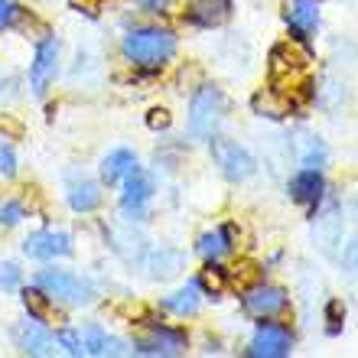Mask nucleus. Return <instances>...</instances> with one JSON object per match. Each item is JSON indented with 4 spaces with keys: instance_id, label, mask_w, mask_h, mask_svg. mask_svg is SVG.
I'll list each match as a JSON object with an SVG mask.
<instances>
[{
    "instance_id": "f257e3e1",
    "label": "nucleus",
    "mask_w": 358,
    "mask_h": 358,
    "mask_svg": "<svg viewBox=\"0 0 358 358\" xmlns=\"http://www.w3.org/2000/svg\"><path fill=\"white\" fill-rule=\"evenodd\" d=\"M173 52H176V36L157 27L134 29L131 36L124 39V56L131 59L134 66H143V69L163 66Z\"/></svg>"
},
{
    "instance_id": "f03ea898",
    "label": "nucleus",
    "mask_w": 358,
    "mask_h": 358,
    "mask_svg": "<svg viewBox=\"0 0 358 358\" xmlns=\"http://www.w3.org/2000/svg\"><path fill=\"white\" fill-rule=\"evenodd\" d=\"M225 121V98L218 88H199L189 108V134L196 141H212V134Z\"/></svg>"
},
{
    "instance_id": "7ed1b4c3",
    "label": "nucleus",
    "mask_w": 358,
    "mask_h": 358,
    "mask_svg": "<svg viewBox=\"0 0 358 358\" xmlns=\"http://www.w3.org/2000/svg\"><path fill=\"white\" fill-rule=\"evenodd\" d=\"M36 287L52 300H66V303H92L94 300V287L76 273L66 271H43L36 277Z\"/></svg>"
},
{
    "instance_id": "20e7f679",
    "label": "nucleus",
    "mask_w": 358,
    "mask_h": 358,
    "mask_svg": "<svg viewBox=\"0 0 358 358\" xmlns=\"http://www.w3.org/2000/svg\"><path fill=\"white\" fill-rule=\"evenodd\" d=\"M212 157H215V163L222 166V173H225L228 179H235V182H241V179H248L255 173L251 153H248L245 147H238L235 141H212Z\"/></svg>"
},
{
    "instance_id": "39448f33",
    "label": "nucleus",
    "mask_w": 358,
    "mask_h": 358,
    "mask_svg": "<svg viewBox=\"0 0 358 358\" xmlns=\"http://www.w3.org/2000/svg\"><path fill=\"white\" fill-rule=\"evenodd\" d=\"M290 342H293L290 329H283L277 322H264V326L255 332L248 355L251 358H283V355H290Z\"/></svg>"
},
{
    "instance_id": "423d86ee",
    "label": "nucleus",
    "mask_w": 358,
    "mask_h": 358,
    "mask_svg": "<svg viewBox=\"0 0 358 358\" xmlns=\"http://www.w3.org/2000/svg\"><path fill=\"white\" fill-rule=\"evenodd\" d=\"M56 69H59V43L56 39H43L36 49V59H33V69H29V85L33 92L43 94L46 85L56 78Z\"/></svg>"
},
{
    "instance_id": "0eeeda50",
    "label": "nucleus",
    "mask_w": 358,
    "mask_h": 358,
    "mask_svg": "<svg viewBox=\"0 0 358 358\" xmlns=\"http://www.w3.org/2000/svg\"><path fill=\"white\" fill-rule=\"evenodd\" d=\"M13 339H17V345L27 355H52L56 352V336L46 326H39V320L20 322L17 329H13Z\"/></svg>"
},
{
    "instance_id": "6e6552de",
    "label": "nucleus",
    "mask_w": 358,
    "mask_h": 358,
    "mask_svg": "<svg viewBox=\"0 0 358 358\" xmlns=\"http://www.w3.org/2000/svg\"><path fill=\"white\" fill-rule=\"evenodd\" d=\"M287 306V293L280 287H248L245 290V313L248 316H273Z\"/></svg>"
},
{
    "instance_id": "1a4fd4ad",
    "label": "nucleus",
    "mask_w": 358,
    "mask_h": 358,
    "mask_svg": "<svg viewBox=\"0 0 358 358\" xmlns=\"http://www.w3.org/2000/svg\"><path fill=\"white\" fill-rule=\"evenodd\" d=\"M27 257H66L72 251V238L66 231H36L23 241Z\"/></svg>"
},
{
    "instance_id": "9d476101",
    "label": "nucleus",
    "mask_w": 358,
    "mask_h": 358,
    "mask_svg": "<svg viewBox=\"0 0 358 358\" xmlns=\"http://www.w3.org/2000/svg\"><path fill=\"white\" fill-rule=\"evenodd\" d=\"M287 23L296 36L310 39L320 27V7H316V0H287Z\"/></svg>"
},
{
    "instance_id": "9b49d317",
    "label": "nucleus",
    "mask_w": 358,
    "mask_h": 358,
    "mask_svg": "<svg viewBox=\"0 0 358 358\" xmlns=\"http://www.w3.org/2000/svg\"><path fill=\"white\" fill-rule=\"evenodd\" d=\"M186 349V339L179 332H170V329H150L147 336L137 339V352L141 355H179Z\"/></svg>"
},
{
    "instance_id": "f8f14e48",
    "label": "nucleus",
    "mask_w": 358,
    "mask_h": 358,
    "mask_svg": "<svg viewBox=\"0 0 358 358\" xmlns=\"http://www.w3.org/2000/svg\"><path fill=\"white\" fill-rule=\"evenodd\" d=\"M306 66H310V52H306L300 43H280V46L271 52L273 78L287 76V72H303Z\"/></svg>"
},
{
    "instance_id": "ddd939ff",
    "label": "nucleus",
    "mask_w": 358,
    "mask_h": 358,
    "mask_svg": "<svg viewBox=\"0 0 358 358\" xmlns=\"http://www.w3.org/2000/svg\"><path fill=\"white\" fill-rule=\"evenodd\" d=\"M322 176H320V170H303L300 176H293V182H290V196L300 202V206H306V208H316L320 206V199H322Z\"/></svg>"
},
{
    "instance_id": "4468645a",
    "label": "nucleus",
    "mask_w": 358,
    "mask_h": 358,
    "mask_svg": "<svg viewBox=\"0 0 358 358\" xmlns=\"http://www.w3.org/2000/svg\"><path fill=\"white\" fill-rule=\"evenodd\" d=\"M153 196V182L147 173L134 170L131 176H127V189H124V208L127 212H134V215H141V208L147 206V199Z\"/></svg>"
},
{
    "instance_id": "2eb2a0df",
    "label": "nucleus",
    "mask_w": 358,
    "mask_h": 358,
    "mask_svg": "<svg viewBox=\"0 0 358 358\" xmlns=\"http://www.w3.org/2000/svg\"><path fill=\"white\" fill-rule=\"evenodd\" d=\"M134 170H137V157H134L131 150H114V153H108V157L101 160L104 182H117V179L131 176Z\"/></svg>"
},
{
    "instance_id": "dca6fc26",
    "label": "nucleus",
    "mask_w": 358,
    "mask_h": 358,
    "mask_svg": "<svg viewBox=\"0 0 358 358\" xmlns=\"http://www.w3.org/2000/svg\"><path fill=\"white\" fill-rule=\"evenodd\" d=\"M228 10H231V0H196L192 3V20L199 27H218L228 20Z\"/></svg>"
},
{
    "instance_id": "f3484780",
    "label": "nucleus",
    "mask_w": 358,
    "mask_h": 358,
    "mask_svg": "<svg viewBox=\"0 0 358 358\" xmlns=\"http://www.w3.org/2000/svg\"><path fill=\"white\" fill-rule=\"evenodd\" d=\"M69 202L76 212H92V208L101 206V189L88 182V179H72V186H69Z\"/></svg>"
},
{
    "instance_id": "a211bd4d",
    "label": "nucleus",
    "mask_w": 358,
    "mask_h": 358,
    "mask_svg": "<svg viewBox=\"0 0 358 358\" xmlns=\"http://www.w3.org/2000/svg\"><path fill=\"white\" fill-rule=\"evenodd\" d=\"M179 267H182V255L173 251V248H157V251L147 255V271H150V277H170Z\"/></svg>"
},
{
    "instance_id": "6ab92c4d",
    "label": "nucleus",
    "mask_w": 358,
    "mask_h": 358,
    "mask_svg": "<svg viewBox=\"0 0 358 358\" xmlns=\"http://www.w3.org/2000/svg\"><path fill=\"white\" fill-rule=\"evenodd\" d=\"M293 108V101H287L280 92H261L255 94V111L264 117H287Z\"/></svg>"
},
{
    "instance_id": "aec40b11",
    "label": "nucleus",
    "mask_w": 358,
    "mask_h": 358,
    "mask_svg": "<svg viewBox=\"0 0 358 358\" xmlns=\"http://www.w3.org/2000/svg\"><path fill=\"white\" fill-rule=\"evenodd\" d=\"M163 306L173 313H179V316H192V313L199 310V290L189 283V287H182V290H176L173 296H166L163 300Z\"/></svg>"
},
{
    "instance_id": "412c9836",
    "label": "nucleus",
    "mask_w": 358,
    "mask_h": 358,
    "mask_svg": "<svg viewBox=\"0 0 358 358\" xmlns=\"http://www.w3.org/2000/svg\"><path fill=\"white\" fill-rule=\"evenodd\" d=\"M225 251H228V228H218V231H208V235L199 238V255L206 261H218Z\"/></svg>"
},
{
    "instance_id": "4be33fe9",
    "label": "nucleus",
    "mask_w": 358,
    "mask_h": 358,
    "mask_svg": "<svg viewBox=\"0 0 358 358\" xmlns=\"http://www.w3.org/2000/svg\"><path fill=\"white\" fill-rule=\"evenodd\" d=\"M316 241L322 245V251H332V245L339 241V218H336V208L329 215L316 218Z\"/></svg>"
},
{
    "instance_id": "5701e85b",
    "label": "nucleus",
    "mask_w": 358,
    "mask_h": 358,
    "mask_svg": "<svg viewBox=\"0 0 358 358\" xmlns=\"http://www.w3.org/2000/svg\"><path fill=\"white\" fill-rule=\"evenodd\" d=\"M111 241H114V251H117L124 261H134V257L141 255V238H134V231L111 228Z\"/></svg>"
},
{
    "instance_id": "b1692460",
    "label": "nucleus",
    "mask_w": 358,
    "mask_h": 358,
    "mask_svg": "<svg viewBox=\"0 0 358 358\" xmlns=\"http://www.w3.org/2000/svg\"><path fill=\"white\" fill-rule=\"evenodd\" d=\"M300 160H303V166H316V170L326 163V147H322L320 137H303L300 141Z\"/></svg>"
},
{
    "instance_id": "393cba45",
    "label": "nucleus",
    "mask_w": 358,
    "mask_h": 358,
    "mask_svg": "<svg viewBox=\"0 0 358 358\" xmlns=\"http://www.w3.org/2000/svg\"><path fill=\"white\" fill-rule=\"evenodd\" d=\"M199 287H202V290H208L212 296H218V293L225 290V271L212 261L208 267H202V271H199Z\"/></svg>"
},
{
    "instance_id": "a878e982",
    "label": "nucleus",
    "mask_w": 358,
    "mask_h": 358,
    "mask_svg": "<svg viewBox=\"0 0 358 358\" xmlns=\"http://www.w3.org/2000/svg\"><path fill=\"white\" fill-rule=\"evenodd\" d=\"M23 303H27V310L33 320H49V303H46V293L39 290H27L23 293Z\"/></svg>"
},
{
    "instance_id": "bb28decb",
    "label": "nucleus",
    "mask_w": 358,
    "mask_h": 358,
    "mask_svg": "<svg viewBox=\"0 0 358 358\" xmlns=\"http://www.w3.org/2000/svg\"><path fill=\"white\" fill-rule=\"evenodd\" d=\"M78 336H82V355H101V345L108 336H104L98 326H85Z\"/></svg>"
},
{
    "instance_id": "cd10ccee",
    "label": "nucleus",
    "mask_w": 358,
    "mask_h": 358,
    "mask_svg": "<svg viewBox=\"0 0 358 358\" xmlns=\"http://www.w3.org/2000/svg\"><path fill=\"white\" fill-rule=\"evenodd\" d=\"M257 280H261V273H257V267H255V264H248V261H245V264H238V267H235V283L241 287V290L255 287Z\"/></svg>"
},
{
    "instance_id": "c85d7f7f",
    "label": "nucleus",
    "mask_w": 358,
    "mask_h": 358,
    "mask_svg": "<svg viewBox=\"0 0 358 358\" xmlns=\"http://www.w3.org/2000/svg\"><path fill=\"white\" fill-rule=\"evenodd\" d=\"M20 17H23L20 3H13V0H0V27H13V23H20Z\"/></svg>"
},
{
    "instance_id": "c756f323",
    "label": "nucleus",
    "mask_w": 358,
    "mask_h": 358,
    "mask_svg": "<svg viewBox=\"0 0 358 358\" xmlns=\"http://www.w3.org/2000/svg\"><path fill=\"white\" fill-rule=\"evenodd\" d=\"M59 345L69 352V355H82V336L76 329H62L59 332Z\"/></svg>"
},
{
    "instance_id": "7c9ffc66",
    "label": "nucleus",
    "mask_w": 358,
    "mask_h": 358,
    "mask_svg": "<svg viewBox=\"0 0 358 358\" xmlns=\"http://www.w3.org/2000/svg\"><path fill=\"white\" fill-rule=\"evenodd\" d=\"M20 218H23V206H20V202H3V206H0V228L17 225Z\"/></svg>"
},
{
    "instance_id": "2f4dec72",
    "label": "nucleus",
    "mask_w": 358,
    "mask_h": 358,
    "mask_svg": "<svg viewBox=\"0 0 358 358\" xmlns=\"http://www.w3.org/2000/svg\"><path fill=\"white\" fill-rule=\"evenodd\" d=\"M0 287H3V290H17L20 287L17 264H0Z\"/></svg>"
},
{
    "instance_id": "473e14b6",
    "label": "nucleus",
    "mask_w": 358,
    "mask_h": 358,
    "mask_svg": "<svg viewBox=\"0 0 358 358\" xmlns=\"http://www.w3.org/2000/svg\"><path fill=\"white\" fill-rule=\"evenodd\" d=\"M170 111H166V108H153L150 114H147V124H150L153 131H166V127H170Z\"/></svg>"
},
{
    "instance_id": "72a5a7b5",
    "label": "nucleus",
    "mask_w": 358,
    "mask_h": 358,
    "mask_svg": "<svg viewBox=\"0 0 358 358\" xmlns=\"http://www.w3.org/2000/svg\"><path fill=\"white\" fill-rule=\"evenodd\" d=\"M0 173H3V176H13V173H17V157H13V150H10L7 143H0Z\"/></svg>"
},
{
    "instance_id": "f704fd0d",
    "label": "nucleus",
    "mask_w": 358,
    "mask_h": 358,
    "mask_svg": "<svg viewBox=\"0 0 358 358\" xmlns=\"http://www.w3.org/2000/svg\"><path fill=\"white\" fill-rule=\"evenodd\" d=\"M101 355H127V345H124L121 339H114V336H108L101 345Z\"/></svg>"
},
{
    "instance_id": "c9c22d12",
    "label": "nucleus",
    "mask_w": 358,
    "mask_h": 358,
    "mask_svg": "<svg viewBox=\"0 0 358 358\" xmlns=\"http://www.w3.org/2000/svg\"><path fill=\"white\" fill-rule=\"evenodd\" d=\"M101 3L104 0H72V7L82 10V13H88V17H94V13L101 10Z\"/></svg>"
},
{
    "instance_id": "e433bc0d",
    "label": "nucleus",
    "mask_w": 358,
    "mask_h": 358,
    "mask_svg": "<svg viewBox=\"0 0 358 358\" xmlns=\"http://www.w3.org/2000/svg\"><path fill=\"white\" fill-rule=\"evenodd\" d=\"M0 131L10 134V137H20V134H23V127H20V121H13V117H7V114H3V117H0Z\"/></svg>"
},
{
    "instance_id": "4c0bfd02",
    "label": "nucleus",
    "mask_w": 358,
    "mask_h": 358,
    "mask_svg": "<svg viewBox=\"0 0 358 358\" xmlns=\"http://www.w3.org/2000/svg\"><path fill=\"white\" fill-rule=\"evenodd\" d=\"M339 313H342L339 303H329V332L339 329Z\"/></svg>"
},
{
    "instance_id": "58836bf2",
    "label": "nucleus",
    "mask_w": 358,
    "mask_h": 358,
    "mask_svg": "<svg viewBox=\"0 0 358 358\" xmlns=\"http://www.w3.org/2000/svg\"><path fill=\"white\" fill-rule=\"evenodd\" d=\"M345 261H349V267H355L358 271V238L349 245V251H345Z\"/></svg>"
},
{
    "instance_id": "ea45409f",
    "label": "nucleus",
    "mask_w": 358,
    "mask_h": 358,
    "mask_svg": "<svg viewBox=\"0 0 358 358\" xmlns=\"http://www.w3.org/2000/svg\"><path fill=\"white\" fill-rule=\"evenodd\" d=\"M137 3H143L147 10H163L166 3H170V0H137Z\"/></svg>"
}]
</instances>
